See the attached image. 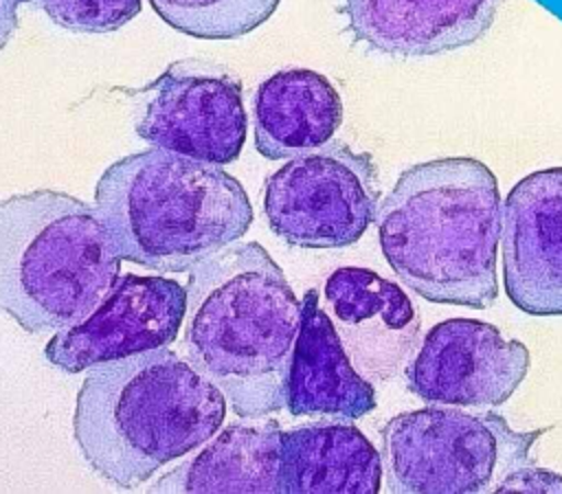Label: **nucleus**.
Instances as JSON below:
<instances>
[{"instance_id":"5","label":"nucleus","mask_w":562,"mask_h":494,"mask_svg":"<svg viewBox=\"0 0 562 494\" xmlns=\"http://www.w3.org/2000/svg\"><path fill=\"white\" fill-rule=\"evenodd\" d=\"M121 261L97 204L53 189L0 200V310L26 334L90 316Z\"/></svg>"},{"instance_id":"11","label":"nucleus","mask_w":562,"mask_h":494,"mask_svg":"<svg viewBox=\"0 0 562 494\" xmlns=\"http://www.w3.org/2000/svg\"><path fill=\"white\" fill-rule=\"evenodd\" d=\"M503 283L531 316H562V167L520 178L501 213Z\"/></svg>"},{"instance_id":"15","label":"nucleus","mask_w":562,"mask_h":494,"mask_svg":"<svg viewBox=\"0 0 562 494\" xmlns=\"http://www.w3.org/2000/svg\"><path fill=\"white\" fill-rule=\"evenodd\" d=\"M342 99L310 68H285L263 79L252 99L255 149L268 160H290L334 138Z\"/></svg>"},{"instance_id":"1","label":"nucleus","mask_w":562,"mask_h":494,"mask_svg":"<svg viewBox=\"0 0 562 494\" xmlns=\"http://www.w3.org/2000/svg\"><path fill=\"white\" fill-rule=\"evenodd\" d=\"M187 360L244 419L285 404L301 307L283 270L259 242H231L189 268Z\"/></svg>"},{"instance_id":"16","label":"nucleus","mask_w":562,"mask_h":494,"mask_svg":"<svg viewBox=\"0 0 562 494\" xmlns=\"http://www.w3.org/2000/svg\"><path fill=\"white\" fill-rule=\"evenodd\" d=\"M382 474V454L353 424H310L281 433V492L375 494Z\"/></svg>"},{"instance_id":"3","label":"nucleus","mask_w":562,"mask_h":494,"mask_svg":"<svg viewBox=\"0 0 562 494\" xmlns=\"http://www.w3.org/2000/svg\"><path fill=\"white\" fill-rule=\"evenodd\" d=\"M226 417V395L169 347L88 367L72 433L88 465L132 490L165 463L206 444Z\"/></svg>"},{"instance_id":"20","label":"nucleus","mask_w":562,"mask_h":494,"mask_svg":"<svg viewBox=\"0 0 562 494\" xmlns=\"http://www.w3.org/2000/svg\"><path fill=\"white\" fill-rule=\"evenodd\" d=\"M498 492H562V474L531 463L512 472L498 485Z\"/></svg>"},{"instance_id":"6","label":"nucleus","mask_w":562,"mask_h":494,"mask_svg":"<svg viewBox=\"0 0 562 494\" xmlns=\"http://www.w3.org/2000/svg\"><path fill=\"white\" fill-rule=\"evenodd\" d=\"M544 430H514L492 411L426 406L382 426L386 487L404 494H483L518 468L531 465V448Z\"/></svg>"},{"instance_id":"17","label":"nucleus","mask_w":562,"mask_h":494,"mask_svg":"<svg viewBox=\"0 0 562 494\" xmlns=\"http://www.w3.org/2000/svg\"><path fill=\"white\" fill-rule=\"evenodd\" d=\"M281 428L233 424L202 452L160 479L154 490L176 492H281Z\"/></svg>"},{"instance_id":"2","label":"nucleus","mask_w":562,"mask_h":494,"mask_svg":"<svg viewBox=\"0 0 562 494\" xmlns=\"http://www.w3.org/2000/svg\"><path fill=\"white\" fill-rule=\"evenodd\" d=\"M501 213L498 180L479 158L417 162L378 206L380 248L417 296L485 310L498 299Z\"/></svg>"},{"instance_id":"4","label":"nucleus","mask_w":562,"mask_h":494,"mask_svg":"<svg viewBox=\"0 0 562 494\" xmlns=\"http://www.w3.org/2000/svg\"><path fill=\"white\" fill-rule=\"evenodd\" d=\"M94 204L119 257L158 272H189L252 224L235 176L165 147L114 160L97 180Z\"/></svg>"},{"instance_id":"8","label":"nucleus","mask_w":562,"mask_h":494,"mask_svg":"<svg viewBox=\"0 0 562 494\" xmlns=\"http://www.w3.org/2000/svg\"><path fill=\"white\" fill-rule=\"evenodd\" d=\"M130 94L143 99L134 127L149 145L215 165L241 154V81L226 68L206 59H180Z\"/></svg>"},{"instance_id":"9","label":"nucleus","mask_w":562,"mask_h":494,"mask_svg":"<svg viewBox=\"0 0 562 494\" xmlns=\"http://www.w3.org/2000/svg\"><path fill=\"white\" fill-rule=\"evenodd\" d=\"M527 345L503 338L492 323L446 318L432 325L404 367L411 393L430 404L496 408L525 380Z\"/></svg>"},{"instance_id":"19","label":"nucleus","mask_w":562,"mask_h":494,"mask_svg":"<svg viewBox=\"0 0 562 494\" xmlns=\"http://www.w3.org/2000/svg\"><path fill=\"white\" fill-rule=\"evenodd\" d=\"M57 26L72 33H112L140 13V0H33Z\"/></svg>"},{"instance_id":"13","label":"nucleus","mask_w":562,"mask_h":494,"mask_svg":"<svg viewBox=\"0 0 562 494\" xmlns=\"http://www.w3.org/2000/svg\"><path fill=\"white\" fill-rule=\"evenodd\" d=\"M325 301L338 323L353 329L349 343L358 347L367 373L384 380L406 367L417 347L419 318L397 283L369 268L342 266L325 281Z\"/></svg>"},{"instance_id":"21","label":"nucleus","mask_w":562,"mask_h":494,"mask_svg":"<svg viewBox=\"0 0 562 494\" xmlns=\"http://www.w3.org/2000/svg\"><path fill=\"white\" fill-rule=\"evenodd\" d=\"M29 0H0V50L9 44V40L15 35L20 18L18 9Z\"/></svg>"},{"instance_id":"12","label":"nucleus","mask_w":562,"mask_h":494,"mask_svg":"<svg viewBox=\"0 0 562 494\" xmlns=\"http://www.w3.org/2000/svg\"><path fill=\"white\" fill-rule=\"evenodd\" d=\"M501 0H342L353 42L389 57H430L479 42Z\"/></svg>"},{"instance_id":"18","label":"nucleus","mask_w":562,"mask_h":494,"mask_svg":"<svg viewBox=\"0 0 562 494\" xmlns=\"http://www.w3.org/2000/svg\"><path fill=\"white\" fill-rule=\"evenodd\" d=\"M281 0H149L171 29L198 40H237L261 26Z\"/></svg>"},{"instance_id":"10","label":"nucleus","mask_w":562,"mask_h":494,"mask_svg":"<svg viewBox=\"0 0 562 494\" xmlns=\"http://www.w3.org/2000/svg\"><path fill=\"white\" fill-rule=\"evenodd\" d=\"M187 288L167 277L123 274L77 325L57 332L44 356L66 373L125 358L138 351L169 347L184 321Z\"/></svg>"},{"instance_id":"14","label":"nucleus","mask_w":562,"mask_h":494,"mask_svg":"<svg viewBox=\"0 0 562 494\" xmlns=\"http://www.w3.org/2000/svg\"><path fill=\"white\" fill-rule=\"evenodd\" d=\"M301 303V327L290 358L283 406L294 417L360 419L378 404L373 384L351 364L338 329L321 307L318 290H307Z\"/></svg>"},{"instance_id":"7","label":"nucleus","mask_w":562,"mask_h":494,"mask_svg":"<svg viewBox=\"0 0 562 494\" xmlns=\"http://www.w3.org/2000/svg\"><path fill=\"white\" fill-rule=\"evenodd\" d=\"M380 206L373 156L342 141L290 158L263 182L266 220L296 248H345L356 244Z\"/></svg>"}]
</instances>
